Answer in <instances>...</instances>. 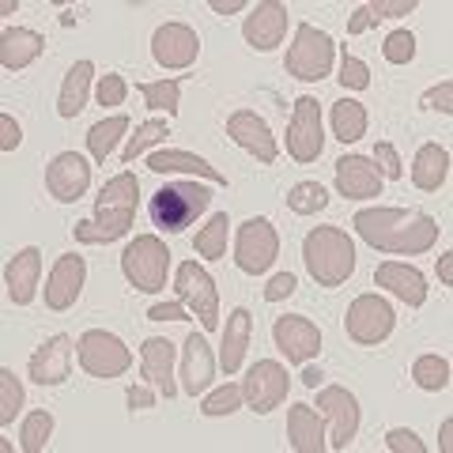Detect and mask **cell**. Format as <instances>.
Listing matches in <instances>:
<instances>
[{"label": "cell", "mask_w": 453, "mask_h": 453, "mask_svg": "<svg viewBox=\"0 0 453 453\" xmlns=\"http://www.w3.org/2000/svg\"><path fill=\"white\" fill-rule=\"evenodd\" d=\"M351 226L359 231L366 246L381 253H396V257H416L427 253L438 242V219L416 208H363L356 211Z\"/></svg>", "instance_id": "obj_1"}, {"label": "cell", "mask_w": 453, "mask_h": 453, "mask_svg": "<svg viewBox=\"0 0 453 453\" xmlns=\"http://www.w3.org/2000/svg\"><path fill=\"white\" fill-rule=\"evenodd\" d=\"M136 193H140V181L136 174H118L110 178L103 193L95 196V219H80L73 226L76 242L83 246H106V242H118V238L129 234L133 216H136Z\"/></svg>", "instance_id": "obj_2"}, {"label": "cell", "mask_w": 453, "mask_h": 453, "mask_svg": "<svg viewBox=\"0 0 453 453\" xmlns=\"http://www.w3.org/2000/svg\"><path fill=\"white\" fill-rule=\"evenodd\" d=\"M303 261L318 288H340L356 273V242L340 226H314L303 238Z\"/></svg>", "instance_id": "obj_3"}, {"label": "cell", "mask_w": 453, "mask_h": 453, "mask_svg": "<svg viewBox=\"0 0 453 453\" xmlns=\"http://www.w3.org/2000/svg\"><path fill=\"white\" fill-rule=\"evenodd\" d=\"M211 204V189L196 186V181H166L163 189L151 193L148 201V216L151 223L166 234H181L186 226L196 223V216H204Z\"/></svg>", "instance_id": "obj_4"}, {"label": "cell", "mask_w": 453, "mask_h": 453, "mask_svg": "<svg viewBox=\"0 0 453 453\" xmlns=\"http://www.w3.org/2000/svg\"><path fill=\"white\" fill-rule=\"evenodd\" d=\"M170 257H174V253L166 250L159 234H140L121 253V273L129 280V288L144 291V295H159L166 288Z\"/></svg>", "instance_id": "obj_5"}, {"label": "cell", "mask_w": 453, "mask_h": 453, "mask_svg": "<svg viewBox=\"0 0 453 453\" xmlns=\"http://www.w3.org/2000/svg\"><path fill=\"white\" fill-rule=\"evenodd\" d=\"M333 53H336V42L329 35L318 31L314 23H299L283 68H288V76L303 80V83H318L333 73Z\"/></svg>", "instance_id": "obj_6"}, {"label": "cell", "mask_w": 453, "mask_h": 453, "mask_svg": "<svg viewBox=\"0 0 453 453\" xmlns=\"http://www.w3.org/2000/svg\"><path fill=\"white\" fill-rule=\"evenodd\" d=\"M76 356H80V366L88 371L91 378H121L125 371L133 366V351L125 348L121 336H113L106 329H88L80 340H76Z\"/></svg>", "instance_id": "obj_7"}, {"label": "cell", "mask_w": 453, "mask_h": 453, "mask_svg": "<svg viewBox=\"0 0 453 453\" xmlns=\"http://www.w3.org/2000/svg\"><path fill=\"white\" fill-rule=\"evenodd\" d=\"M174 291H178V303L189 310L193 318H201L204 333L219 329V291H216V280L196 261H181L178 273H174Z\"/></svg>", "instance_id": "obj_8"}, {"label": "cell", "mask_w": 453, "mask_h": 453, "mask_svg": "<svg viewBox=\"0 0 453 453\" xmlns=\"http://www.w3.org/2000/svg\"><path fill=\"white\" fill-rule=\"evenodd\" d=\"M280 253V234L276 226L268 223L265 216H253L238 226V238H234V265L242 268L246 276H261L273 268Z\"/></svg>", "instance_id": "obj_9"}, {"label": "cell", "mask_w": 453, "mask_h": 453, "mask_svg": "<svg viewBox=\"0 0 453 453\" xmlns=\"http://www.w3.org/2000/svg\"><path fill=\"white\" fill-rule=\"evenodd\" d=\"M393 325H396V314H393V306L381 299V295H359V299L348 306V314H344L348 336L356 340V344H363V348L381 344V340L393 333Z\"/></svg>", "instance_id": "obj_10"}, {"label": "cell", "mask_w": 453, "mask_h": 453, "mask_svg": "<svg viewBox=\"0 0 453 453\" xmlns=\"http://www.w3.org/2000/svg\"><path fill=\"white\" fill-rule=\"evenodd\" d=\"M325 148V133H321V106L314 95L295 98V113L288 121V155L295 163H314Z\"/></svg>", "instance_id": "obj_11"}, {"label": "cell", "mask_w": 453, "mask_h": 453, "mask_svg": "<svg viewBox=\"0 0 453 453\" xmlns=\"http://www.w3.org/2000/svg\"><path fill=\"white\" fill-rule=\"evenodd\" d=\"M288 389H291L288 371H283L276 359H257L242 381V401L250 404V412L268 416L273 408H280L288 401Z\"/></svg>", "instance_id": "obj_12"}, {"label": "cell", "mask_w": 453, "mask_h": 453, "mask_svg": "<svg viewBox=\"0 0 453 453\" xmlns=\"http://www.w3.org/2000/svg\"><path fill=\"white\" fill-rule=\"evenodd\" d=\"M318 412L329 419V446L333 449H348L351 442H356L359 434V401L356 393L344 389V386H325L318 389Z\"/></svg>", "instance_id": "obj_13"}, {"label": "cell", "mask_w": 453, "mask_h": 453, "mask_svg": "<svg viewBox=\"0 0 453 453\" xmlns=\"http://www.w3.org/2000/svg\"><path fill=\"white\" fill-rule=\"evenodd\" d=\"M88 186H91V163L83 159L80 151H61L57 159H50L46 189H50L53 201L73 204V201H80V196L88 193Z\"/></svg>", "instance_id": "obj_14"}, {"label": "cell", "mask_w": 453, "mask_h": 453, "mask_svg": "<svg viewBox=\"0 0 453 453\" xmlns=\"http://www.w3.org/2000/svg\"><path fill=\"white\" fill-rule=\"evenodd\" d=\"M273 340H276V348L283 351V359L288 363H306V359H314L318 351H321V329L310 318L303 314H283L273 321Z\"/></svg>", "instance_id": "obj_15"}, {"label": "cell", "mask_w": 453, "mask_h": 453, "mask_svg": "<svg viewBox=\"0 0 453 453\" xmlns=\"http://www.w3.org/2000/svg\"><path fill=\"white\" fill-rule=\"evenodd\" d=\"M151 57L159 68H189L201 57V38L186 23H163L151 35Z\"/></svg>", "instance_id": "obj_16"}, {"label": "cell", "mask_w": 453, "mask_h": 453, "mask_svg": "<svg viewBox=\"0 0 453 453\" xmlns=\"http://www.w3.org/2000/svg\"><path fill=\"white\" fill-rule=\"evenodd\" d=\"M68 374H73V336L57 333L42 348H35L31 363H27V378L35 386H61V381H68Z\"/></svg>", "instance_id": "obj_17"}, {"label": "cell", "mask_w": 453, "mask_h": 453, "mask_svg": "<svg viewBox=\"0 0 453 453\" xmlns=\"http://www.w3.org/2000/svg\"><path fill=\"white\" fill-rule=\"evenodd\" d=\"M283 35H288V4H280V0H261L242 23L246 46H253L257 53H273Z\"/></svg>", "instance_id": "obj_18"}, {"label": "cell", "mask_w": 453, "mask_h": 453, "mask_svg": "<svg viewBox=\"0 0 453 453\" xmlns=\"http://www.w3.org/2000/svg\"><path fill=\"white\" fill-rule=\"evenodd\" d=\"M83 280H88V261L80 257V253H65V257H57L53 273L46 280V306L57 310V314H65V310H73L80 291H83Z\"/></svg>", "instance_id": "obj_19"}, {"label": "cell", "mask_w": 453, "mask_h": 453, "mask_svg": "<svg viewBox=\"0 0 453 453\" xmlns=\"http://www.w3.org/2000/svg\"><path fill=\"white\" fill-rule=\"evenodd\" d=\"M226 136H231L238 148H246L250 155H257L261 163H276V155H280L268 121L257 118L253 110H234L231 118H226Z\"/></svg>", "instance_id": "obj_20"}, {"label": "cell", "mask_w": 453, "mask_h": 453, "mask_svg": "<svg viewBox=\"0 0 453 453\" xmlns=\"http://www.w3.org/2000/svg\"><path fill=\"white\" fill-rule=\"evenodd\" d=\"M174 359H178V348L170 344L166 336H148V340H144V348H140V371H144V381L159 389L166 401L178 393Z\"/></svg>", "instance_id": "obj_21"}, {"label": "cell", "mask_w": 453, "mask_h": 453, "mask_svg": "<svg viewBox=\"0 0 453 453\" xmlns=\"http://www.w3.org/2000/svg\"><path fill=\"white\" fill-rule=\"evenodd\" d=\"M381 178L378 166L363 155H344L336 159V193L348 196V201H371V196H381Z\"/></svg>", "instance_id": "obj_22"}, {"label": "cell", "mask_w": 453, "mask_h": 453, "mask_svg": "<svg viewBox=\"0 0 453 453\" xmlns=\"http://www.w3.org/2000/svg\"><path fill=\"white\" fill-rule=\"evenodd\" d=\"M374 283L378 288H386L389 295H396L404 306H423L427 303V280L416 265H404V261H386L374 268Z\"/></svg>", "instance_id": "obj_23"}, {"label": "cell", "mask_w": 453, "mask_h": 453, "mask_svg": "<svg viewBox=\"0 0 453 453\" xmlns=\"http://www.w3.org/2000/svg\"><path fill=\"white\" fill-rule=\"evenodd\" d=\"M216 378V359H211V348L201 333H189L186 336V348H181V393H204Z\"/></svg>", "instance_id": "obj_24"}, {"label": "cell", "mask_w": 453, "mask_h": 453, "mask_svg": "<svg viewBox=\"0 0 453 453\" xmlns=\"http://www.w3.org/2000/svg\"><path fill=\"white\" fill-rule=\"evenodd\" d=\"M38 280H42V253L35 246L19 250L16 257L8 261L4 268V288H8V299L16 306H31L35 295H38Z\"/></svg>", "instance_id": "obj_25"}, {"label": "cell", "mask_w": 453, "mask_h": 453, "mask_svg": "<svg viewBox=\"0 0 453 453\" xmlns=\"http://www.w3.org/2000/svg\"><path fill=\"white\" fill-rule=\"evenodd\" d=\"M288 442H291L295 453H321L325 446H329V438H325V416L314 404H291Z\"/></svg>", "instance_id": "obj_26"}, {"label": "cell", "mask_w": 453, "mask_h": 453, "mask_svg": "<svg viewBox=\"0 0 453 453\" xmlns=\"http://www.w3.org/2000/svg\"><path fill=\"white\" fill-rule=\"evenodd\" d=\"M42 50H46V38L31 27H8L4 35H0V65L8 68V73H23L27 65H35Z\"/></svg>", "instance_id": "obj_27"}, {"label": "cell", "mask_w": 453, "mask_h": 453, "mask_svg": "<svg viewBox=\"0 0 453 453\" xmlns=\"http://www.w3.org/2000/svg\"><path fill=\"white\" fill-rule=\"evenodd\" d=\"M148 170H155V174H170V170H178V174H196L204 181H216V186H226V174H219L208 159H201V155H193L186 148H159L148 159Z\"/></svg>", "instance_id": "obj_28"}, {"label": "cell", "mask_w": 453, "mask_h": 453, "mask_svg": "<svg viewBox=\"0 0 453 453\" xmlns=\"http://www.w3.org/2000/svg\"><path fill=\"white\" fill-rule=\"evenodd\" d=\"M250 336H253V318L246 306H234L231 318H226V329H223V348H219V363L226 374H238V366L246 359V348H250Z\"/></svg>", "instance_id": "obj_29"}, {"label": "cell", "mask_w": 453, "mask_h": 453, "mask_svg": "<svg viewBox=\"0 0 453 453\" xmlns=\"http://www.w3.org/2000/svg\"><path fill=\"white\" fill-rule=\"evenodd\" d=\"M449 178V151L442 144H423L412 163V181L423 193H438Z\"/></svg>", "instance_id": "obj_30"}, {"label": "cell", "mask_w": 453, "mask_h": 453, "mask_svg": "<svg viewBox=\"0 0 453 453\" xmlns=\"http://www.w3.org/2000/svg\"><path fill=\"white\" fill-rule=\"evenodd\" d=\"M91 80H95V65L91 61H76L73 68H68V76L61 83V95H57V113H61V118H76V113L88 106Z\"/></svg>", "instance_id": "obj_31"}, {"label": "cell", "mask_w": 453, "mask_h": 453, "mask_svg": "<svg viewBox=\"0 0 453 453\" xmlns=\"http://www.w3.org/2000/svg\"><path fill=\"white\" fill-rule=\"evenodd\" d=\"M333 136L340 144H356L366 136V106L356 98H340L333 103Z\"/></svg>", "instance_id": "obj_32"}, {"label": "cell", "mask_w": 453, "mask_h": 453, "mask_svg": "<svg viewBox=\"0 0 453 453\" xmlns=\"http://www.w3.org/2000/svg\"><path fill=\"white\" fill-rule=\"evenodd\" d=\"M125 129H129V118H125V113H113V118L91 125V133H88L91 159L95 163H106L110 155H113V148H118V140L125 136Z\"/></svg>", "instance_id": "obj_33"}, {"label": "cell", "mask_w": 453, "mask_h": 453, "mask_svg": "<svg viewBox=\"0 0 453 453\" xmlns=\"http://www.w3.org/2000/svg\"><path fill=\"white\" fill-rule=\"evenodd\" d=\"M226 234H231V216H226V211H216V216L196 231L193 250L201 253V257H208V261H219L226 253Z\"/></svg>", "instance_id": "obj_34"}, {"label": "cell", "mask_w": 453, "mask_h": 453, "mask_svg": "<svg viewBox=\"0 0 453 453\" xmlns=\"http://www.w3.org/2000/svg\"><path fill=\"white\" fill-rule=\"evenodd\" d=\"M136 91L144 95L148 110H166V118H174L178 113V95H181V76L155 80V83H136Z\"/></svg>", "instance_id": "obj_35"}, {"label": "cell", "mask_w": 453, "mask_h": 453, "mask_svg": "<svg viewBox=\"0 0 453 453\" xmlns=\"http://www.w3.org/2000/svg\"><path fill=\"white\" fill-rule=\"evenodd\" d=\"M412 381L419 389H427V393L446 389L449 386V359H442V356H419L412 363Z\"/></svg>", "instance_id": "obj_36"}, {"label": "cell", "mask_w": 453, "mask_h": 453, "mask_svg": "<svg viewBox=\"0 0 453 453\" xmlns=\"http://www.w3.org/2000/svg\"><path fill=\"white\" fill-rule=\"evenodd\" d=\"M50 434H53V416L46 412V408H38V412H31L23 419V427H19V446L27 453H42L50 446Z\"/></svg>", "instance_id": "obj_37"}, {"label": "cell", "mask_w": 453, "mask_h": 453, "mask_svg": "<svg viewBox=\"0 0 453 453\" xmlns=\"http://www.w3.org/2000/svg\"><path fill=\"white\" fill-rule=\"evenodd\" d=\"M325 204H329V193H325L321 181H299V186L288 193V208L295 216H314Z\"/></svg>", "instance_id": "obj_38"}, {"label": "cell", "mask_w": 453, "mask_h": 453, "mask_svg": "<svg viewBox=\"0 0 453 453\" xmlns=\"http://www.w3.org/2000/svg\"><path fill=\"white\" fill-rule=\"evenodd\" d=\"M19 408H23V386L4 366V371H0V427H12L19 416Z\"/></svg>", "instance_id": "obj_39"}, {"label": "cell", "mask_w": 453, "mask_h": 453, "mask_svg": "<svg viewBox=\"0 0 453 453\" xmlns=\"http://www.w3.org/2000/svg\"><path fill=\"white\" fill-rule=\"evenodd\" d=\"M166 136H170V125H166V121H159V118L144 121V125L136 129V136H129V144H125L121 163H133L140 151H148L151 144H159V140H166Z\"/></svg>", "instance_id": "obj_40"}, {"label": "cell", "mask_w": 453, "mask_h": 453, "mask_svg": "<svg viewBox=\"0 0 453 453\" xmlns=\"http://www.w3.org/2000/svg\"><path fill=\"white\" fill-rule=\"evenodd\" d=\"M242 408V386H223L216 393H208L204 401H201V416L208 419H216V416H231Z\"/></svg>", "instance_id": "obj_41"}, {"label": "cell", "mask_w": 453, "mask_h": 453, "mask_svg": "<svg viewBox=\"0 0 453 453\" xmlns=\"http://www.w3.org/2000/svg\"><path fill=\"white\" fill-rule=\"evenodd\" d=\"M381 57H386L389 65H408L416 57V35L412 31H393L386 38V46H381Z\"/></svg>", "instance_id": "obj_42"}, {"label": "cell", "mask_w": 453, "mask_h": 453, "mask_svg": "<svg viewBox=\"0 0 453 453\" xmlns=\"http://www.w3.org/2000/svg\"><path fill=\"white\" fill-rule=\"evenodd\" d=\"M340 83H344L348 91H366L371 88V68H366V61H359V57H351L344 50V61H340Z\"/></svg>", "instance_id": "obj_43"}, {"label": "cell", "mask_w": 453, "mask_h": 453, "mask_svg": "<svg viewBox=\"0 0 453 453\" xmlns=\"http://www.w3.org/2000/svg\"><path fill=\"white\" fill-rule=\"evenodd\" d=\"M125 95H129V83H125V76H118V73L98 76V88H95L98 106H121Z\"/></svg>", "instance_id": "obj_44"}, {"label": "cell", "mask_w": 453, "mask_h": 453, "mask_svg": "<svg viewBox=\"0 0 453 453\" xmlns=\"http://www.w3.org/2000/svg\"><path fill=\"white\" fill-rule=\"evenodd\" d=\"M374 163H378V174H381V178H389V181L404 178L401 155H396V148L389 144V140H378V144H374Z\"/></svg>", "instance_id": "obj_45"}, {"label": "cell", "mask_w": 453, "mask_h": 453, "mask_svg": "<svg viewBox=\"0 0 453 453\" xmlns=\"http://www.w3.org/2000/svg\"><path fill=\"white\" fill-rule=\"evenodd\" d=\"M419 106H423V110H438V113H453V80H442L438 88L423 91Z\"/></svg>", "instance_id": "obj_46"}, {"label": "cell", "mask_w": 453, "mask_h": 453, "mask_svg": "<svg viewBox=\"0 0 453 453\" xmlns=\"http://www.w3.org/2000/svg\"><path fill=\"white\" fill-rule=\"evenodd\" d=\"M386 446L393 453H427V446H423V438L416 431H408V427H393L386 434Z\"/></svg>", "instance_id": "obj_47"}, {"label": "cell", "mask_w": 453, "mask_h": 453, "mask_svg": "<svg viewBox=\"0 0 453 453\" xmlns=\"http://www.w3.org/2000/svg\"><path fill=\"white\" fill-rule=\"evenodd\" d=\"M419 0H371L366 12H371L374 19H393V16H408V12H416Z\"/></svg>", "instance_id": "obj_48"}, {"label": "cell", "mask_w": 453, "mask_h": 453, "mask_svg": "<svg viewBox=\"0 0 453 453\" xmlns=\"http://www.w3.org/2000/svg\"><path fill=\"white\" fill-rule=\"evenodd\" d=\"M148 321H189V310L181 306L178 299L174 303H155L148 310Z\"/></svg>", "instance_id": "obj_49"}, {"label": "cell", "mask_w": 453, "mask_h": 453, "mask_svg": "<svg viewBox=\"0 0 453 453\" xmlns=\"http://www.w3.org/2000/svg\"><path fill=\"white\" fill-rule=\"evenodd\" d=\"M295 276L291 273H280V276H273V283L265 288V303H280V299H288V295H295Z\"/></svg>", "instance_id": "obj_50"}, {"label": "cell", "mask_w": 453, "mask_h": 453, "mask_svg": "<svg viewBox=\"0 0 453 453\" xmlns=\"http://www.w3.org/2000/svg\"><path fill=\"white\" fill-rule=\"evenodd\" d=\"M0 133H4V136H0V148H4V151H16V148H19L23 129L16 125V118H12V113H0Z\"/></svg>", "instance_id": "obj_51"}, {"label": "cell", "mask_w": 453, "mask_h": 453, "mask_svg": "<svg viewBox=\"0 0 453 453\" xmlns=\"http://www.w3.org/2000/svg\"><path fill=\"white\" fill-rule=\"evenodd\" d=\"M125 401H129L133 412H144V408L155 404V393L148 386H129V393H125Z\"/></svg>", "instance_id": "obj_52"}, {"label": "cell", "mask_w": 453, "mask_h": 453, "mask_svg": "<svg viewBox=\"0 0 453 453\" xmlns=\"http://www.w3.org/2000/svg\"><path fill=\"white\" fill-rule=\"evenodd\" d=\"M371 27H378V19H374L371 12H366V4H363V8H356V16L348 19V35H366Z\"/></svg>", "instance_id": "obj_53"}, {"label": "cell", "mask_w": 453, "mask_h": 453, "mask_svg": "<svg viewBox=\"0 0 453 453\" xmlns=\"http://www.w3.org/2000/svg\"><path fill=\"white\" fill-rule=\"evenodd\" d=\"M246 0H211V12H219V16H231V12H242Z\"/></svg>", "instance_id": "obj_54"}, {"label": "cell", "mask_w": 453, "mask_h": 453, "mask_svg": "<svg viewBox=\"0 0 453 453\" xmlns=\"http://www.w3.org/2000/svg\"><path fill=\"white\" fill-rule=\"evenodd\" d=\"M438 280H442L446 288L453 283V253H442V257H438Z\"/></svg>", "instance_id": "obj_55"}, {"label": "cell", "mask_w": 453, "mask_h": 453, "mask_svg": "<svg viewBox=\"0 0 453 453\" xmlns=\"http://www.w3.org/2000/svg\"><path fill=\"white\" fill-rule=\"evenodd\" d=\"M321 378H325V374L318 371V366H306V371H303V386H306V389H318Z\"/></svg>", "instance_id": "obj_56"}, {"label": "cell", "mask_w": 453, "mask_h": 453, "mask_svg": "<svg viewBox=\"0 0 453 453\" xmlns=\"http://www.w3.org/2000/svg\"><path fill=\"white\" fill-rule=\"evenodd\" d=\"M449 449H453V419L442 423V453H449Z\"/></svg>", "instance_id": "obj_57"}]
</instances>
